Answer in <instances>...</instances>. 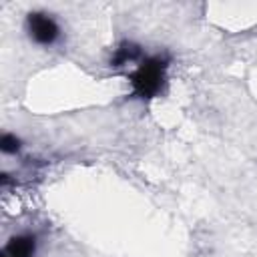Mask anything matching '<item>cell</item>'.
<instances>
[{
  "instance_id": "obj_3",
  "label": "cell",
  "mask_w": 257,
  "mask_h": 257,
  "mask_svg": "<svg viewBox=\"0 0 257 257\" xmlns=\"http://www.w3.org/2000/svg\"><path fill=\"white\" fill-rule=\"evenodd\" d=\"M147 56V50L143 48V44H139L133 38H122L110 52L108 58V66L110 68H133L137 66L143 58Z\"/></svg>"
},
{
  "instance_id": "obj_4",
  "label": "cell",
  "mask_w": 257,
  "mask_h": 257,
  "mask_svg": "<svg viewBox=\"0 0 257 257\" xmlns=\"http://www.w3.org/2000/svg\"><path fill=\"white\" fill-rule=\"evenodd\" d=\"M38 249V237L32 231L12 235L2 247V257H34Z\"/></svg>"
},
{
  "instance_id": "obj_5",
  "label": "cell",
  "mask_w": 257,
  "mask_h": 257,
  "mask_svg": "<svg viewBox=\"0 0 257 257\" xmlns=\"http://www.w3.org/2000/svg\"><path fill=\"white\" fill-rule=\"evenodd\" d=\"M22 149H24V143L16 133H10V131L2 133V137H0V153L4 157H18L22 153Z\"/></svg>"
},
{
  "instance_id": "obj_2",
  "label": "cell",
  "mask_w": 257,
  "mask_h": 257,
  "mask_svg": "<svg viewBox=\"0 0 257 257\" xmlns=\"http://www.w3.org/2000/svg\"><path fill=\"white\" fill-rule=\"evenodd\" d=\"M24 32L28 40L40 48H52L62 40V26L48 10H30L24 16Z\"/></svg>"
},
{
  "instance_id": "obj_1",
  "label": "cell",
  "mask_w": 257,
  "mask_h": 257,
  "mask_svg": "<svg viewBox=\"0 0 257 257\" xmlns=\"http://www.w3.org/2000/svg\"><path fill=\"white\" fill-rule=\"evenodd\" d=\"M171 54L169 52H151L126 74L131 96L139 100H153L163 94L169 82Z\"/></svg>"
}]
</instances>
